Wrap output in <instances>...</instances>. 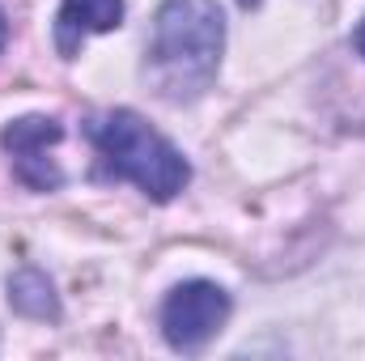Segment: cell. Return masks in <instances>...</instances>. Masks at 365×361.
Listing matches in <instances>:
<instances>
[{"label": "cell", "instance_id": "cell-7", "mask_svg": "<svg viewBox=\"0 0 365 361\" xmlns=\"http://www.w3.org/2000/svg\"><path fill=\"white\" fill-rule=\"evenodd\" d=\"M353 43H357V56L365 60V21L357 26V34H353Z\"/></svg>", "mask_w": 365, "mask_h": 361}, {"label": "cell", "instance_id": "cell-1", "mask_svg": "<svg viewBox=\"0 0 365 361\" xmlns=\"http://www.w3.org/2000/svg\"><path fill=\"white\" fill-rule=\"evenodd\" d=\"M225 17L217 0H162L145 77L166 102H195L217 81Z\"/></svg>", "mask_w": 365, "mask_h": 361}, {"label": "cell", "instance_id": "cell-4", "mask_svg": "<svg viewBox=\"0 0 365 361\" xmlns=\"http://www.w3.org/2000/svg\"><path fill=\"white\" fill-rule=\"evenodd\" d=\"M4 149L13 158V175L30 191H56L64 183V171L56 162V145L64 141V128L47 115H26L4 128Z\"/></svg>", "mask_w": 365, "mask_h": 361}, {"label": "cell", "instance_id": "cell-6", "mask_svg": "<svg viewBox=\"0 0 365 361\" xmlns=\"http://www.w3.org/2000/svg\"><path fill=\"white\" fill-rule=\"evenodd\" d=\"M9 306L26 319H60V298L38 268H21L9 276Z\"/></svg>", "mask_w": 365, "mask_h": 361}, {"label": "cell", "instance_id": "cell-5", "mask_svg": "<svg viewBox=\"0 0 365 361\" xmlns=\"http://www.w3.org/2000/svg\"><path fill=\"white\" fill-rule=\"evenodd\" d=\"M123 21V0H64L56 13V51L77 60L90 34H106Z\"/></svg>", "mask_w": 365, "mask_h": 361}, {"label": "cell", "instance_id": "cell-2", "mask_svg": "<svg viewBox=\"0 0 365 361\" xmlns=\"http://www.w3.org/2000/svg\"><path fill=\"white\" fill-rule=\"evenodd\" d=\"M90 141L102 158V171L115 179L136 183L149 200H175L191 179L187 158L158 128H149L136 111L98 115L90 123Z\"/></svg>", "mask_w": 365, "mask_h": 361}, {"label": "cell", "instance_id": "cell-8", "mask_svg": "<svg viewBox=\"0 0 365 361\" xmlns=\"http://www.w3.org/2000/svg\"><path fill=\"white\" fill-rule=\"evenodd\" d=\"M4 39H9V17H4V9H0V47H4Z\"/></svg>", "mask_w": 365, "mask_h": 361}, {"label": "cell", "instance_id": "cell-3", "mask_svg": "<svg viewBox=\"0 0 365 361\" xmlns=\"http://www.w3.org/2000/svg\"><path fill=\"white\" fill-rule=\"evenodd\" d=\"M230 319V293L212 280L175 285L162 302V336L175 353H200Z\"/></svg>", "mask_w": 365, "mask_h": 361}, {"label": "cell", "instance_id": "cell-9", "mask_svg": "<svg viewBox=\"0 0 365 361\" xmlns=\"http://www.w3.org/2000/svg\"><path fill=\"white\" fill-rule=\"evenodd\" d=\"M238 4H242V9H255V4H259V0H238Z\"/></svg>", "mask_w": 365, "mask_h": 361}]
</instances>
